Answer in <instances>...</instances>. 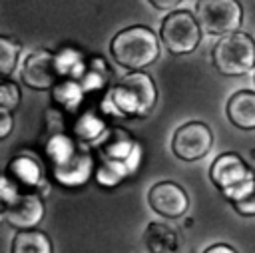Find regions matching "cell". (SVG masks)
I'll use <instances>...</instances> for the list:
<instances>
[{
    "label": "cell",
    "instance_id": "1",
    "mask_svg": "<svg viewBox=\"0 0 255 253\" xmlns=\"http://www.w3.org/2000/svg\"><path fill=\"white\" fill-rule=\"evenodd\" d=\"M157 100L155 84L143 70L129 72L124 76L106 96L104 106L124 118H145Z\"/></svg>",
    "mask_w": 255,
    "mask_h": 253
},
{
    "label": "cell",
    "instance_id": "4",
    "mask_svg": "<svg viewBox=\"0 0 255 253\" xmlns=\"http://www.w3.org/2000/svg\"><path fill=\"white\" fill-rule=\"evenodd\" d=\"M211 62L223 76H243L255 68V40L245 32L221 36L211 50Z\"/></svg>",
    "mask_w": 255,
    "mask_h": 253
},
{
    "label": "cell",
    "instance_id": "14",
    "mask_svg": "<svg viewBox=\"0 0 255 253\" xmlns=\"http://www.w3.org/2000/svg\"><path fill=\"white\" fill-rule=\"evenodd\" d=\"M12 253H54V247L44 231L24 229L12 239Z\"/></svg>",
    "mask_w": 255,
    "mask_h": 253
},
{
    "label": "cell",
    "instance_id": "21",
    "mask_svg": "<svg viewBox=\"0 0 255 253\" xmlns=\"http://www.w3.org/2000/svg\"><path fill=\"white\" fill-rule=\"evenodd\" d=\"M253 82H255V74H253Z\"/></svg>",
    "mask_w": 255,
    "mask_h": 253
},
{
    "label": "cell",
    "instance_id": "8",
    "mask_svg": "<svg viewBox=\"0 0 255 253\" xmlns=\"http://www.w3.org/2000/svg\"><path fill=\"white\" fill-rule=\"evenodd\" d=\"M213 147V133L203 122H187L179 126L171 137V151L183 161H197Z\"/></svg>",
    "mask_w": 255,
    "mask_h": 253
},
{
    "label": "cell",
    "instance_id": "20",
    "mask_svg": "<svg viewBox=\"0 0 255 253\" xmlns=\"http://www.w3.org/2000/svg\"><path fill=\"white\" fill-rule=\"evenodd\" d=\"M203 253H237V251L231 245H227V243H215V245L207 247Z\"/></svg>",
    "mask_w": 255,
    "mask_h": 253
},
{
    "label": "cell",
    "instance_id": "17",
    "mask_svg": "<svg viewBox=\"0 0 255 253\" xmlns=\"http://www.w3.org/2000/svg\"><path fill=\"white\" fill-rule=\"evenodd\" d=\"M231 205L241 215H255V193H251V195H247L239 201H233Z\"/></svg>",
    "mask_w": 255,
    "mask_h": 253
},
{
    "label": "cell",
    "instance_id": "2",
    "mask_svg": "<svg viewBox=\"0 0 255 253\" xmlns=\"http://www.w3.org/2000/svg\"><path fill=\"white\" fill-rule=\"evenodd\" d=\"M110 52L122 68L137 72L159 58V38L147 26H128L112 38Z\"/></svg>",
    "mask_w": 255,
    "mask_h": 253
},
{
    "label": "cell",
    "instance_id": "6",
    "mask_svg": "<svg viewBox=\"0 0 255 253\" xmlns=\"http://www.w3.org/2000/svg\"><path fill=\"white\" fill-rule=\"evenodd\" d=\"M159 38L171 54H189L201 42V26L189 10H171L161 20Z\"/></svg>",
    "mask_w": 255,
    "mask_h": 253
},
{
    "label": "cell",
    "instance_id": "7",
    "mask_svg": "<svg viewBox=\"0 0 255 253\" xmlns=\"http://www.w3.org/2000/svg\"><path fill=\"white\" fill-rule=\"evenodd\" d=\"M64 74V64L56 52L38 48L28 54L22 66V82L30 90L46 92L52 90Z\"/></svg>",
    "mask_w": 255,
    "mask_h": 253
},
{
    "label": "cell",
    "instance_id": "3",
    "mask_svg": "<svg viewBox=\"0 0 255 253\" xmlns=\"http://www.w3.org/2000/svg\"><path fill=\"white\" fill-rule=\"evenodd\" d=\"M209 177L213 185L223 193V197L231 203L255 193V171L239 153H219L209 167Z\"/></svg>",
    "mask_w": 255,
    "mask_h": 253
},
{
    "label": "cell",
    "instance_id": "11",
    "mask_svg": "<svg viewBox=\"0 0 255 253\" xmlns=\"http://www.w3.org/2000/svg\"><path fill=\"white\" fill-rule=\"evenodd\" d=\"M62 153H54V169L56 177L66 185L84 183L92 169V159L88 153H80L74 149L70 139H60Z\"/></svg>",
    "mask_w": 255,
    "mask_h": 253
},
{
    "label": "cell",
    "instance_id": "9",
    "mask_svg": "<svg viewBox=\"0 0 255 253\" xmlns=\"http://www.w3.org/2000/svg\"><path fill=\"white\" fill-rule=\"evenodd\" d=\"M2 217L4 221L18 229H36V225L42 221L44 217V201L42 195L36 191H28V193H18L8 205L2 207Z\"/></svg>",
    "mask_w": 255,
    "mask_h": 253
},
{
    "label": "cell",
    "instance_id": "12",
    "mask_svg": "<svg viewBox=\"0 0 255 253\" xmlns=\"http://www.w3.org/2000/svg\"><path fill=\"white\" fill-rule=\"evenodd\" d=\"M227 118L239 129H255V92L237 90L227 100Z\"/></svg>",
    "mask_w": 255,
    "mask_h": 253
},
{
    "label": "cell",
    "instance_id": "16",
    "mask_svg": "<svg viewBox=\"0 0 255 253\" xmlns=\"http://www.w3.org/2000/svg\"><path fill=\"white\" fill-rule=\"evenodd\" d=\"M20 104V88L10 82V80H4L2 86H0V108L4 110H16Z\"/></svg>",
    "mask_w": 255,
    "mask_h": 253
},
{
    "label": "cell",
    "instance_id": "10",
    "mask_svg": "<svg viewBox=\"0 0 255 253\" xmlns=\"http://www.w3.org/2000/svg\"><path fill=\"white\" fill-rule=\"evenodd\" d=\"M147 203L151 209L165 217V219H177L181 217L189 207V197L185 189L175 181H159L155 183L147 193Z\"/></svg>",
    "mask_w": 255,
    "mask_h": 253
},
{
    "label": "cell",
    "instance_id": "13",
    "mask_svg": "<svg viewBox=\"0 0 255 253\" xmlns=\"http://www.w3.org/2000/svg\"><path fill=\"white\" fill-rule=\"evenodd\" d=\"M143 243L149 253H173L179 247L175 229H171L163 221L147 223V227L143 231Z\"/></svg>",
    "mask_w": 255,
    "mask_h": 253
},
{
    "label": "cell",
    "instance_id": "15",
    "mask_svg": "<svg viewBox=\"0 0 255 253\" xmlns=\"http://www.w3.org/2000/svg\"><path fill=\"white\" fill-rule=\"evenodd\" d=\"M18 54H20V44L8 36L0 38V72L4 78H10L18 64Z\"/></svg>",
    "mask_w": 255,
    "mask_h": 253
},
{
    "label": "cell",
    "instance_id": "19",
    "mask_svg": "<svg viewBox=\"0 0 255 253\" xmlns=\"http://www.w3.org/2000/svg\"><path fill=\"white\" fill-rule=\"evenodd\" d=\"M153 8L157 10H175V6L181 2V0H147Z\"/></svg>",
    "mask_w": 255,
    "mask_h": 253
},
{
    "label": "cell",
    "instance_id": "18",
    "mask_svg": "<svg viewBox=\"0 0 255 253\" xmlns=\"http://www.w3.org/2000/svg\"><path fill=\"white\" fill-rule=\"evenodd\" d=\"M10 131H12V114H10V110L0 108V137L6 139L10 135Z\"/></svg>",
    "mask_w": 255,
    "mask_h": 253
},
{
    "label": "cell",
    "instance_id": "5",
    "mask_svg": "<svg viewBox=\"0 0 255 253\" xmlns=\"http://www.w3.org/2000/svg\"><path fill=\"white\" fill-rule=\"evenodd\" d=\"M195 18L201 32L211 36H227L241 30L243 6L239 0H197Z\"/></svg>",
    "mask_w": 255,
    "mask_h": 253
}]
</instances>
